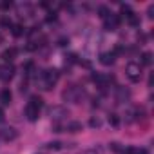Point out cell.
<instances>
[{
  "label": "cell",
  "instance_id": "obj_12",
  "mask_svg": "<svg viewBox=\"0 0 154 154\" xmlns=\"http://www.w3.org/2000/svg\"><path fill=\"white\" fill-rule=\"evenodd\" d=\"M116 60V54L114 53H102L100 54V63L102 65H112Z\"/></svg>",
  "mask_w": 154,
  "mask_h": 154
},
{
  "label": "cell",
  "instance_id": "obj_6",
  "mask_svg": "<svg viewBox=\"0 0 154 154\" xmlns=\"http://www.w3.org/2000/svg\"><path fill=\"white\" fill-rule=\"evenodd\" d=\"M120 22H122V18H120L118 15L111 13L109 17L103 18V27H105V31H116V29L120 27Z\"/></svg>",
  "mask_w": 154,
  "mask_h": 154
},
{
  "label": "cell",
  "instance_id": "obj_7",
  "mask_svg": "<svg viewBox=\"0 0 154 154\" xmlns=\"http://www.w3.org/2000/svg\"><path fill=\"white\" fill-rule=\"evenodd\" d=\"M18 138V131L13 129V127H4V129H0V140L2 141H15Z\"/></svg>",
  "mask_w": 154,
  "mask_h": 154
},
{
  "label": "cell",
  "instance_id": "obj_5",
  "mask_svg": "<svg viewBox=\"0 0 154 154\" xmlns=\"http://www.w3.org/2000/svg\"><path fill=\"white\" fill-rule=\"evenodd\" d=\"M125 72H127V76H129V80H131V82H140V80H141V65L136 63V62L127 63Z\"/></svg>",
  "mask_w": 154,
  "mask_h": 154
},
{
  "label": "cell",
  "instance_id": "obj_15",
  "mask_svg": "<svg viewBox=\"0 0 154 154\" xmlns=\"http://www.w3.org/2000/svg\"><path fill=\"white\" fill-rule=\"evenodd\" d=\"M11 33H13V36L20 38V36H24V33H26V27H24L22 24H13V26H11Z\"/></svg>",
  "mask_w": 154,
  "mask_h": 154
},
{
  "label": "cell",
  "instance_id": "obj_26",
  "mask_svg": "<svg viewBox=\"0 0 154 154\" xmlns=\"http://www.w3.org/2000/svg\"><path fill=\"white\" fill-rule=\"evenodd\" d=\"M84 154H98V152H96V149H93V150H87V152H84Z\"/></svg>",
  "mask_w": 154,
  "mask_h": 154
},
{
  "label": "cell",
  "instance_id": "obj_24",
  "mask_svg": "<svg viewBox=\"0 0 154 154\" xmlns=\"http://www.w3.org/2000/svg\"><path fill=\"white\" fill-rule=\"evenodd\" d=\"M60 145H62L60 141H53V143H47V149H54L56 150V149H60Z\"/></svg>",
  "mask_w": 154,
  "mask_h": 154
},
{
  "label": "cell",
  "instance_id": "obj_10",
  "mask_svg": "<svg viewBox=\"0 0 154 154\" xmlns=\"http://www.w3.org/2000/svg\"><path fill=\"white\" fill-rule=\"evenodd\" d=\"M129 98H131L129 89L118 87V91H116V102H118V103H125V102H129Z\"/></svg>",
  "mask_w": 154,
  "mask_h": 154
},
{
  "label": "cell",
  "instance_id": "obj_13",
  "mask_svg": "<svg viewBox=\"0 0 154 154\" xmlns=\"http://www.w3.org/2000/svg\"><path fill=\"white\" fill-rule=\"evenodd\" d=\"M63 129H65L67 132H80V131H82V123H80V122H67Z\"/></svg>",
  "mask_w": 154,
  "mask_h": 154
},
{
  "label": "cell",
  "instance_id": "obj_23",
  "mask_svg": "<svg viewBox=\"0 0 154 154\" xmlns=\"http://www.w3.org/2000/svg\"><path fill=\"white\" fill-rule=\"evenodd\" d=\"M111 149H112L114 152H123V149H122V147H120V143H116V141H112V143H111Z\"/></svg>",
  "mask_w": 154,
  "mask_h": 154
},
{
  "label": "cell",
  "instance_id": "obj_1",
  "mask_svg": "<svg viewBox=\"0 0 154 154\" xmlns=\"http://www.w3.org/2000/svg\"><path fill=\"white\" fill-rule=\"evenodd\" d=\"M42 107H44V100H42V96L33 94V96L29 98L27 105H26V118H27L29 122H36V120L40 118V111H42Z\"/></svg>",
  "mask_w": 154,
  "mask_h": 154
},
{
  "label": "cell",
  "instance_id": "obj_19",
  "mask_svg": "<svg viewBox=\"0 0 154 154\" xmlns=\"http://www.w3.org/2000/svg\"><path fill=\"white\" fill-rule=\"evenodd\" d=\"M109 123H111L112 127H118V125H120V118H118L116 112H111V114H109Z\"/></svg>",
  "mask_w": 154,
  "mask_h": 154
},
{
  "label": "cell",
  "instance_id": "obj_27",
  "mask_svg": "<svg viewBox=\"0 0 154 154\" xmlns=\"http://www.w3.org/2000/svg\"><path fill=\"white\" fill-rule=\"evenodd\" d=\"M0 44H4V35L0 33Z\"/></svg>",
  "mask_w": 154,
  "mask_h": 154
},
{
  "label": "cell",
  "instance_id": "obj_3",
  "mask_svg": "<svg viewBox=\"0 0 154 154\" xmlns=\"http://www.w3.org/2000/svg\"><path fill=\"white\" fill-rule=\"evenodd\" d=\"M85 96V91L78 85H69L63 93H62V98L65 102H72V103H80L82 98Z\"/></svg>",
  "mask_w": 154,
  "mask_h": 154
},
{
  "label": "cell",
  "instance_id": "obj_16",
  "mask_svg": "<svg viewBox=\"0 0 154 154\" xmlns=\"http://www.w3.org/2000/svg\"><path fill=\"white\" fill-rule=\"evenodd\" d=\"M11 98H13V94H11L9 89H4L2 93H0V102H2L4 105H9L11 103Z\"/></svg>",
  "mask_w": 154,
  "mask_h": 154
},
{
  "label": "cell",
  "instance_id": "obj_11",
  "mask_svg": "<svg viewBox=\"0 0 154 154\" xmlns=\"http://www.w3.org/2000/svg\"><path fill=\"white\" fill-rule=\"evenodd\" d=\"M17 54H18V49H17V47H8V49L2 53V58L6 60V63H11V62L17 58Z\"/></svg>",
  "mask_w": 154,
  "mask_h": 154
},
{
  "label": "cell",
  "instance_id": "obj_20",
  "mask_svg": "<svg viewBox=\"0 0 154 154\" xmlns=\"http://www.w3.org/2000/svg\"><path fill=\"white\" fill-rule=\"evenodd\" d=\"M134 112H136L134 109H129V111L125 112V123H132V122H134Z\"/></svg>",
  "mask_w": 154,
  "mask_h": 154
},
{
  "label": "cell",
  "instance_id": "obj_25",
  "mask_svg": "<svg viewBox=\"0 0 154 154\" xmlns=\"http://www.w3.org/2000/svg\"><path fill=\"white\" fill-rule=\"evenodd\" d=\"M4 120H6V112H4L2 107H0V123H4Z\"/></svg>",
  "mask_w": 154,
  "mask_h": 154
},
{
  "label": "cell",
  "instance_id": "obj_9",
  "mask_svg": "<svg viewBox=\"0 0 154 154\" xmlns=\"http://www.w3.org/2000/svg\"><path fill=\"white\" fill-rule=\"evenodd\" d=\"M93 80L100 85V87H107L114 82V76H109V74H94L93 76Z\"/></svg>",
  "mask_w": 154,
  "mask_h": 154
},
{
  "label": "cell",
  "instance_id": "obj_21",
  "mask_svg": "<svg viewBox=\"0 0 154 154\" xmlns=\"http://www.w3.org/2000/svg\"><path fill=\"white\" fill-rule=\"evenodd\" d=\"M98 13H100V17H102V18H105V17H109V15H111L109 8H105V6H100V8H98Z\"/></svg>",
  "mask_w": 154,
  "mask_h": 154
},
{
  "label": "cell",
  "instance_id": "obj_18",
  "mask_svg": "<svg viewBox=\"0 0 154 154\" xmlns=\"http://www.w3.org/2000/svg\"><path fill=\"white\" fill-rule=\"evenodd\" d=\"M141 63L143 65H150L152 63V53H149V51L141 53Z\"/></svg>",
  "mask_w": 154,
  "mask_h": 154
},
{
  "label": "cell",
  "instance_id": "obj_8",
  "mask_svg": "<svg viewBox=\"0 0 154 154\" xmlns=\"http://www.w3.org/2000/svg\"><path fill=\"white\" fill-rule=\"evenodd\" d=\"M13 76H15V65L13 63H4L2 67H0V78H2L4 82H9Z\"/></svg>",
  "mask_w": 154,
  "mask_h": 154
},
{
  "label": "cell",
  "instance_id": "obj_22",
  "mask_svg": "<svg viewBox=\"0 0 154 154\" xmlns=\"http://www.w3.org/2000/svg\"><path fill=\"white\" fill-rule=\"evenodd\" d=\"M89 125H91V127H100V125H102V122H100V118H91Z\"/></svg>",
  "mask_w": 154,
  "mask_h": 154
},
{
  "label": "cell",
  "instance_id": "obj_2",
  "mask_svg": "<svg viewBox=\"0 0 154 154\" xmlns=\"http://www.w3.org/2000/svg\"><path fill=\"white\" fill-rule=\"evenodd\" d=\"M58 78H60V72L56 69H45V71H42L40 72V85H42V89L51 91L58 84Z\"/></svg>",
  "mask_w": 154,
  "mask_h": 154
},
{
  "label": "cell",
  "instance_id": "obj_14",
  "mask_svg": "<svg viewBox=\"0 0 154 154\" xmlns=\"http://www.w3.org/2000/svg\"><path fill=\"white\" fill-rule=\"evenodd\" d=\"M18 15L24 18V17H31L33 15V6L31 4H24V6H18Z\"/></svg>",
  "mask_w": 154,
  "mask_h": 154
},
{
  "label": "cell",
  "instance_id": "obj_17",
  "mask_svg": "<svg viewBox=\"0 0 154 154\" xmlns=\"http://www.w3.org/2000/svg\"><path fill=\"white\" fill-rule=\"evenodd\" d=\"M123 154H149V150L143 147H129L123 150Z\"/></svg>",
  "mask_w": 154,
  "mask_h": 154
},
{
  "label": "cell",
  "instance_id": "obj_4",
  "mask_svg": "<svg viewBox=\"0 0 154 154\" xmlns=\"http://www.w3.org/2000/svg\"><path fill=\"white\" fill-rule=\"evenodd\" d=\"M49 116H51V120L54 123H60V122H63L69 116V109L63 107V105H54V107L49 109Z\"/></svg>",
  "mask_w": 154,
  "mask_h": 154
}]
</instances>
